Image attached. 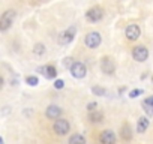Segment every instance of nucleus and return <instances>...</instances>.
Listing matches in <instances>:
<instances>
[{"instance_id": "obj_17", "label": "nucleus", "mask_w": 153, "mask_h": 144, "mask_svg": "<svg viewBox=\"0 0 153 144\" xmlns=\"http://www.w3.org/2000/svg\"><path fill=\"white\" fill-rule=\"evenodd\" d=\"M33 53H35L36 56H42V54H45V45H42V44H36V45L33 47Z\"/></svg>"}, {"instance_id": "obj_22", "label": "nucleus", "mask_w": 153, "mask_h": 144, "mask_svg": "<svg viewBox=\"0 0 153 144\" xmlns=\"http://www.w3.org/2000/svg\"><path fill=\"white\" fill-rule=\"evenodd\" d=\"M144 105H147V107H152V108H153V96H152V98H147V99L144 101Z\"/></svg>"}, {"instance_id": "obj_7", "label": "nucleus", "mask_w": 153, "mask_h": 144, "mask_svg": "<svg viewBox=\"0 0 153 144\" xmlns=\"http://www.w3.org/2000/svg\"><path fill=\"white\" fill-rule=\"evenodd\" d=\"M126 38L129 39V41H135V39H138L140 38V35H141V30H140V27L137 26V24H131V26H128L126 27Z\"/></svg>"}, {"instance_id": "obj_14", "label": "nucleus", "mask_w": 153, "mask_h": 144, "mask_svg": "<svg viewBox=\"0 0 153 144\" xmlns=\"http://www.w3.org/2000/svg\"><path fill=\"white\" fill-rule=\"evenodd\" d=\"M147 128H149V120H147L146 117H141V119L138 120V123H137V131H138V132H144Z\"/></svg>"}, {"instance_id": "obj_8", "label": "nucleus", "mask_w": 153, "mask_h": 144, "mask_svg": "<svg viewBox=\"0 0 153 144\" xmlns=\"http://www.w3.org/2000/svg\"><path fill=\"white\" fill-rule=\"evenodd\" d=\"M101 69L105 72V74L111 75L113 72H114V69H116V65H114V62L110 57H104L102 62H101Z\"/></svg>"}, {"instance_id": "obj_18", "label": "nucleus", "mask_w": 153, "mask_h": 144, "mask_svg": "<svg viewBox=\"0 0 153 144\" xmlns=\"http://www.w3.org/2000/svg\"><path fill=\"white\" fill-rule=\"evenodd\" d=\"M26 83H27L29 86H36V84H38V77H32V75H30V77L26 78Z\"/></svg>"}, {"instance_id": "obj_20", "label": "nucleus", "mask_w": 153, "mask_h": 144, "mask_svg": "<svg viewBox=\"0 0 153 144\" xmlns=\"http://www.w3.org/2000/svg\"><path fill=\"white\" fill-rule=\"evenodd\" d=\"M93 93H95V95L102 96V95H105V90H104V89H101V87H93Z\"/></svg>"}, {"instance_id": "obj_1", "label": "nucleus", "mask_w": 153, "mask_h": 144, "mask_svg": "<svg viewBox=\"0 0 153 144\" xmlns=\"http://www.w3.org/2000/svg\"><path fill=\"white\" fill-rule=\"evenodd\" d=\"M14 18H15V11H12V9L11 11H6L2 15V18H0V30H8L11 27Z\"/></svg>"}, {"instance_id": "obj_4", "label": "nucleus", "mask_w": 153, "mask_h": 144, "mask_svg": "<svg viewBox=\"0 0 153 144\" xmlns=\"http://www.w3.org/2000/svg\"><path fill=\"white\" fill-rule=\"evenodd\" d=\"M53 128H54V132L56 134L65 135V134L69 132V122L68 120H63V119H59V120H56V123H54Z\"/></svg>"}, {"instance_id": "obj_2", "label": "nucleus", "mask_w": 153, "mask_h": 144, "mask_svg": "<svg viewBox=\"0 0 153 144\" xmlns=\"http://www.w3.org/2000/svg\"><path fill=\"white\" fill-rule=\"evenodd\" d=\"M71 74L75 77V78H84L86 74H87V69H86V65L81 63V62H75L74 66L71 68Z\"/></svg>"}, {"instance_id": "obj_25", "label": "nucleus", "mask_w": 153, "mask_h": 144, "mask_svg": "<svg viewBox=\"0 0 153 144\" xmlns=\"http://www.w3.org/2000/svg\"><path fill=\"white\" fill-rule=\"evenodd\" d=\"M3 84H5V81H3V78H2V77H0V89L3 87Z\"/></svg>"}, {"instance_id": "obj_21", "label": "nucleus", "mask_w": 153, "mask_h": 144, "mask_svg": "<svg viewBox=\"0 0 153 144\" xmlns=\"http://www.w3.org/2000/svg\"><path fill=\"white\" fill-rule=\"evenodd\" d=\"M63 86H65V83H63L62 80H57V81L54 83V87H56V89H63Z\"/></svg>"}, {"instance_id": "obj_24", "label": "nucleus", "mask_w": 153, "mask_h": 144, "mask_svg": "<svg viewBox=\"0 0 153 144\" xmlns=\"http://www.w3.org/2000/svg\"><path fill=\"white\" fill-rule=\"evenodd\" d=\"M95 107H96V104H95V102H93V104H89V105H87L89 111H95Z\"/></svg>"}, {"instance_id": "obj_12", "label": "nucleus", "mask_w": 153, "mask_h": 144, "mask_svg": "<svg viewBox=\"0 0 153 144\" xmlns=\"http://www.w3.org/2000/svg\"><path fill=\"white\" fill-rule=\"evenodd\" d=\"M42 74L47 77V78H54L56 75H57V72H56V68L54 66H45V68H42Z\"/></svg>"}, {"instance_id": "obj_13", "label": "nucleus", "mask_w": 153, "mask_h": 144, "mask_svg": "<svg viewBox=\"0 0 153 144\" xmlns=\"http://www.w3.org/2000/svg\"><path fill=\"white\" fill-rule=\"evenodd\" d=\"M69 144H86V138L80 134H75L69 138Z\"/></svg>"}, {"instance_id": "obj_6", "label": "nucleus", "mask_w": 153, "mask_h": 144, "mask_svg": "<svg viewBox=\"0 0 153 144\" xmlns=\"http://www.w3.org/2000/svg\"><path fill=\"white\" fill-rule=\"evenodd\" d=\"M86 17H87V20H89V21L96 23V21L102 20L104 12H102V9H101V8H92V9H89V11H87Z\"/></svg>"}, {"instance_id": "obj_15", "label": "nucleus", "mask_w": 153, "mask_h": 144, "mask_svg": "<svg viewBox=\"0 0 153 144\" xmlns=\"http://www.w3.org/2000/svg\"><path fill=\"white\" fill-rule=\"evenodd\" d=\"M122 138L123 140H131V137H132V131H131V126L126 123V125H123V128H122Z\"/></svg>"}, {"instance_id": "obj_23", "label": "nucleus", "mask_w": 153, "mask_h": 144, "mask_svg": "<svg viewBox=\"0 0 153 144\" xmlns=\"http://www.w3.org/2000/svg\"><path fill=\"white\" fill-rule=\"evenodd\" d=\"M140 93H141V90H132V92L129 93V98H137Z\"/></svg>"}, {"instance_id": "obj_10", "label": "nucleus", "mask_w": 153, "mask_h": 144, "mask_svg": "<svg viewBox=\"0 0 153 144\" xmlns=\"http://www.w3.org/2000/svg\"><path fill=\"white\" fill-rule=\"evenodd\" d=\"M74 35H75V27L68 29V30L60 36V42H62V44H69V42L74 39Z\"/></svg>"}, {"instance_id": "obj_11", "label": "nucleus", "mask_w": 153, "mask_h": 144, "mask_svg": "<svg viewBox=\"0 0 153 144\" xmlns=\"http://www.w3.org/2000/svg\"><path fill=\"white\" fill-rule=\"evenodd\" d=\"M47 117L48 119H57L60 114H62V110L59 108V107H56V105H50L48 108H47Z\"/></svg>"}, {"instance_id": "obj_3", "label": "nucleus", "mask_w": 153, "mask_h": 144, "mask_svg": "<svg viewBox=\"0 0 153 144\" xmlns=\"http://www.w3.org/2000/svg\"><path fill=\"white\" fill-rule=\"evenodd\" d=\"M132 57H134L137 62H144V60H147V57H149V51H147V48L143 47V45L135 47L134 51H132Z\"/></svg>"}, {"instance_id": "obj_26", "label": "nucleus", "mask_w": 153, "mask_h": 144, "mask_svg": "<svg viewBox=\"0 0 153 144\" xmlns=\"http://www.w3.org/2000/svg\"><path fill=\"white\" fill-rule=\"evenodd\" d=\"M0 144H3V138H0Z\"/></svg>"}, {"instance_id": "obj_9", "label": "nucleus", "mask_w": 153, "mask_h": 144, "mask_svg": "<svg viewBox=\"0 0 153 144\" xmlns=\"http://www.w3.org/2000/svg\"><path fill=\"white\" fill-rule=\"evenodd\" d=\"M99 141L102 144H114L116 143V134L113 131H104L99 137Z\"/></svg>"}, {"instance_id": "obj_19", "label": "nucleus", "mask_w": 153, "mask_h": 144, "mask_svg": "<svg viewBox=\"0 0 153 144\" xmlns=\"http://www.w3.org/2000/svg\"><path fill=\"white\" fill-rule=\"evenodd\" d=\"M74 63H75V62H74V59H72V57H66V59L63 60L65 68H72V66H74Z\"/></svg>"}, {"instance_id": "obj_16", "label": "nucleus", "mask_w": 153, "mask_h": 144, "mask_svg": "<svg viewBox=\"0 0 153 144\" xmlns=\"http://www.w3.org/2000/svg\"><path fill=\"white\" fill-rule=\"evenodd\" d=\"M89 119H90V122H96L98 123V122H101L104 119V114L101 111H93V113H90Z\"/></svg>"}, {"instance_id": "obj_5", "label": "nucleus", "mask_w": 153, "mask_h": 144, "mask_svg": "<svg viewBox=\"0 0 153 144\" xmlns=\"http://www.w3.org/2000/svg\"><path fill=\"white\" fill-rule=\"evenodd\" d=\"M101 44V35L98 32H92L86 36V45L89 48H96Z\"/></svg>"}]
</instances>
